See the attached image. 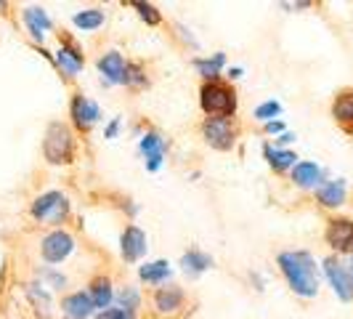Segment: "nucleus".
<instances>
[{
    "label": "nucleus",
    "mask_w": 353,
    "mask_h": 319,
    "mask_svg": "<svg viewBox=\"0 0 353 319\" xmlns=\"http://www.w3.org/2000/svg\"><path fill=\"white\" fill-rule=\"evenodd\" d=\"M279 269L287 277L292 293H298L303 298H314L319 293V269L316 261L308 253H303V250L282 253L279 255Z\"/></svg>",
    "instance_id": "f257e3e1"
},
{
    "label": "nucleus",
    "mask_w": 353,
    "mask_h": 319,
    "mask_svg": "<svg viewBox=\"0 0 353 319\" xmlns=\"http://www.w3.org/2000/svg\"><path fill=\"white\" fill-rule=\"evenodd\" d=\"M199 104L212 117H231L236 112V93L221 80H210L199 90Z\"/></svg>",
    "instance_id": "f03ea898"
},
{
    "label": "nucleus",
    "mask_w": 353,
    "mask_h": 319,
    "mask_svg": "<svg viewBox=\"0 0 353 319\" xmlns=\"http://www.w3.org/2000/svg\"><path fill=\"white\" fill-rule=\"evenodd\" d=\"M43 152L48 162L53 165H67L72 162L74 155V139H72V130L64 123H51L46 130V142H43Z\"/></svg>",
    "instance_id": "7ed1b4c3"
},
{
    "label": "nucleus",
    "mask_w": 353,
    "mask_h": 319,
    "mask_svg": "<svg viewBox=\"0 0 353 319\" xmlns=\"http://www.w3.org/2000/svg\"><path fill=\"white\" fill-rule=\"evenodd\" d=\"M70 213V200L61 192H46L32 202V215L40 224H61Z\"/></svg>",
    "instance_id": "20e7f679"
},
{
    "label": "nucleus",
    "mask_w": 353,
    "mask_h": 319,
    "mask_svg": "<svg viewBox=\"0 0 353 319\" xmlns=\"http://www.w3.org/2000/svg\"><path fill=\"white\" fill-rule=\"evenodd\" d=\"M202 136H205V142L210 144L212 149L226 152L236 142V128L231 125L229 117H210L202 125Z\"/></svg>",
    "instance_id": "39448f33"
},
{
    "label": "nucleus",
    "mask_w": 353,
    "mask_h": 319,
    "mask_svg": "<svg viewBox=\"0 0 353 319\" xmlns=\"http://www.w3.org/2000/svg\"><path fill=\"white\" fill-rule=\"evenodd\" d=\"M72 250H74V240L61 229L46 234V240H43V245H40V253H43V258H46L48 264H61Z\"/></svg>",
    "instance_id": "423d86ee"
},
{
    "label": "nucleus",
    "mask_w": 353,
    "mask_h": 319,
    "mask_svg": "<svg viewBox=\"0 0 353 319\" xmlns=\"http://www.w3.org/2000/svg\"><path fill=\"white\" fill-rule=\"evenodd\" d=\"M327 242L337 253H351L353 250V221L351 218H335L327 226Z\"/></svg>",
    "instance_id": "0eeeda50"
},
{
    "label": "nucleus",
    "mask_w": 353,
    "mask_h": 319,
    "mask_svg": "<svg viewBox=\"0 0 353 319\" xmlns=\"http://www.w3.org/2000/svg\"><path fill=\"white\" fill-rule=\"evenodd\" d=\"M324 274H327L330 284L335 287L337 298H340V301H351L353 284H351V280H348V274H345L343 264H340L337 258H327V261H324Z\"/></svg>",
    "instance_id": "6e6552de"
},
{
    "label": "nucleus",
    "mask_w": 353,
    "mask_h": 319,
    "mask_svg": "<svg viewBox=\"0 0 353 319\" xmlns=\"http://www.w3.org/2000/svg\"><path fill=\"white\" fill-rule=\"evenodd\" d=\"M99 117H101V109H99L96 102H90L85 96H74L72 99V120H74L77 128L88 130V128L99 123Z\"/></svg>",
    "instance_id": "1a4fd4ad"
},
{
    "label": "nucleus",
    "mask_w": 353,
    "mask_h": 319,
    "mask_svg": "<svg viewBox=\"0 0 353 319\" xmlns=\"http://www.w3.org/2000/svg\"><path fill=\"white\" fill-rule=\"evenodd\" d=\"M61 309H64V314L70 319H88V317H93V311H96L90 293H72V296L64 298Z\"/></svg>",
    "instance_id": "9d476101"
},
{
    "label": "nucleus",
    "mask_w": 353,
    "mask_h": 319,
    "mask_svg": "<svg viewBox=\"0 0 353 319\" xmlns=\"http://www.w3.org/2000/svg\"><path fill=\"white\" fill-rule=\"evenodd\" d=\"M123 258L125 261H139L146 253V234L139 226H128L123 231Z\"/></svg>",
    "instance_id": "9b49d317"
},
{
    "label": "nucleus",
    "mask_w": 353,
    "mask_h": 319,
    "mask_svg": "<svg viewBox=\"0 0 353 319\" xmlns=\"http://www.w3.org/2000/svg\"><path fill=\"white\" fill-rule=\"evenodd\" d=\"M125 59L120 56L117 51H109L104 53L101 59H99V72H101V77H104L106 83H123V77H125Z\"/></svg>",
    "instance_id": "f8f14e48"
},
{
    "label": "nucleus",
    "mask_w": 353,
    "mask_h": 319,
    "mask_svg": "<svg viewBox=\"0 0 353 319\" xmlns=\"http://www.w3.org/2000/svg\"><path fill=\"white\" fill-rule=\"evenodd\" d=\"M83 53L77 51L72 43H64L59 51H56V64H59V70L64 72L67 77H74L77 72L83 70Z\"/></svg>",
    "instance_id": "ddd939ff"
},
{
    "label": "nucleus",
    "mask_w": 353,
    "mask_h": 319,
    "mask_svg": "<svg viewBox=\"0 0 353 319\" xmlns=\"http://www.w3.org/2000/svg\"><path fill=\"white\" fill-rule=\"evenodd\" d=\"M321 168H319L316 162H298L295 168H292V181L301 186V189H314V186H321Z\"/></svg>",
    "instance_id": "4468645a"
},
{
    "label": "nucleus",
    "mask_w": 353,
    "mask_h": 319,
    "mask_svg": "<svg viewBox=\"0 0 353 319\" xmlns=\"http://www.w3.org/2000/svg\"><path fill=\"white\" fill-rule=\"evenodd\" d=\"M141 152L146 155V168L149 171H159L162 160H165V142L157 133H146L141 139Z\"/></svg>",
    "instance_id": "2eb2a0df"
},
{
    "label": "nucleus",
    "mask_w": 353,
    "mask_h": 319,
    "mask_svg": "<svg viewBox=\"0 0 353 319\" xmlns=\"http://www.w3.org/2000/svg\"><path fill=\"white\" fill-rule=\"evenodd\" d=\"M319 202L324 208H340L345 202V181H327L316 189Z\"/></svg>",
    "instance_id": "dca6fc26"
},
{
    "label": "nucleus",
    "mask_w": 353,
    "mask_h": 319,
    "mask_svg": "<svg viewBox=\"0 0 353 319\" xmlns=\"http://www.w3.org/2000/svg\"><path fill=\"white\" fill-rule=\"evenodd\" d=\"M24 24L30 27V32H32L35 40H43L46 32L51 30V19H48V14H46L43 8H37V6L24 8Z\"/></svg>",
    "instance_id": "f3484780"
},
{
    "label": "nucleus",
    "mask_w": 353,
    "mask_h": 319,
    "mask_svg": "<svg viewBox=\"0 0 353 319\" xmlns=\"http://www.w3.org/2000/svg\"><path fill=\"white\" fill-rule=\"evenodd\" d=\"M332 115L348 133H353V90H345L337 96L335 104H332Z\"/></svg>",
    "instance_id": "a211bd4d"
},
{
    "label": "nucleus",
    "mask_w": 353,
    "mask_h": 319,
    "mask_svg": "<svg viewBox=\"0 0 353 319\" xmlns=\"http://www.w3.org/2000/svg\"><path fill=\"white\" fill-rule=\"evenodd\" d=\"M181 266L186 274H202L212 266V258L208 253H199V250H189L183 258H181Z\"/></svg>",
    "instance_id": "6ab92c4d"
},
{
    "label": "nucleus",
    "mask_w": 353,
    "mask_h": 319,
    "mask_svg": "<svg viewBox=\"0 0 353 319\" xmlns=\"http://www.w3.org/2000/svg\"><path fill=\"white\" fill-rule=\"evenodd\" d=\"M265 160L274 171H287V168H295V152H287V149H276V146H265Z\"/></svg>",
    "instance_id": "aec40b11"
},
{
    "label": "nucleus",
    "mask_w": 353,
    "mask_h": 319,
    "mask_svg": "<svg viewBox=\"0 0 353 319\" xmlns=\"http://www.w3.org/2000/svg\"><path fill=\"white\" fill-rule=\"evenodd\" d=\"M154 303H157L159 311H176L178 306L183 303V293L178 287H159L157 296H154Z\"/></svg>",
    "instance_id": "412c9836"
},
{
    "label": "nucleus",
    "mask_w": 353,
    "mask_h": 319,
    "mask_svg": "<svg viewBox=\"0 0 353 319\" xmlns=\"http://www.w3.org/2000/svg\"><path fill=\"white\" fill-rule=\"evenodd\" d=\"M90 298H93V306H96V309H109V303L114 298L112 282H109V280H96V282L90 284Z\"/></svg>",
    "instance_id": "4be33fe9"
},
{
    "label": "nucleus",
    "mask_w": 353,
    "mask_h": 319,
    "mask_svg": "<svg viewBox=\"0 0 353 319\" xmlns=\"http://www.w3.org/2000/svg\"><path fill=\"white\" fill-rule=\"evenodd\" d=\"M72 21H74V27H80V30H85V32H93V30H99V27L104 24V11H99V8H88V11L74 14Z\"/></svg>",
    "instance_id": "5701e85b"
},
{
    "label": "nucleus",
    "mask_w": 353,
    "mask_h": 319,
    "mask_svg": "<svg viewBox=\"0 0 353 319\" xmlns=\"http://www.w3.org/2000/svg\"><path fill=\"white\" fill-rule=\"evenodd\" d=\"M139 274H141L143 282L159 284V282H165V280L170 277V266H168V261H154V264H143Z\"/></svg>",
    "instance_id": "b1692460"
},
{
    "label": "nucleus",
    "mask_w": 353,
    "mask_h": 319,
    "mask_svg": "<svg viewBox=\"0 0 353 319\" xmlns=\"http://www.w3.org/2000/svg\"><path fill=\"white\" fill-rule=\"evenodd\" d=\"M223 61H226V56H223V53H215L212 59H196V70H199L202 77L215 80V77H218V72H221V67H223Z\"/></svg>",
    "instance_id": "393cba45"
},
{
    "label": "nucleus",
    "mask_w": 353,
    "mask_h": 319,
    "mask_svg": "<svg viewBox=\"0 0 353 319\" xmlns=\"http://www.w3.org/2000/svg\"><path fill=\"white\" fill-rule=\"evenodd\" d=\"M279 112H282V104H279V102H265V104H261L255 109V117H258L261 123H271Z\"/></svg>",
    "instance_id": "a878e982"
},
{
    "label": "nucleus",
    "mask_w": 353,
    "mask_h": 319,
    "mask_svg": "<svg viewBox=\"0 0 353 319\" xmlns=\"http://www.w3.org/2000/svg\"><path fill=\"white\" fill-rule=\"evenodd\" d=\"M120 309L136 314V309H139V293L133 287H125L123 293H120Z\"/></svg>",
    "instance_id": "bb28decb"
},
{
    "label": "nucleus",
    "mask_w": 353,
    "mask_h": 319,
    "mask_svg": "<svg viewBox=\"0 0 353 319\" xmlns=\"http://www.w3.org/2000/svg\"><path fill=\"white\" fill-rule=\"evenodd\" d=\"M123 83H128V86H143V83H146V75H143L136 64H128V67H125Z\"/></svg>",
    "instance_id": "cd10ccee"
},
{
    "label": "nucleus",
    "mask_w": 353,
    "mask_h": 319,
    "mask_svg": "<svg viewBox=\"0 0 353 319\" xmlns=\"http://www.w3.org/2000/svg\"><path fill=\"white\" fill-rule=\"evenodd\" d=\"M133 6L139 8L141 19H146L149 24H159V19H162V17H159V11L154 8V6H152V3H133Z\"/></svg>",
    "instance_id": "c85d7f7f"
},
{
    "label": "nucleus",
    "mask_w": 353,
    "mask_h": 319,
    "mask_svg": "<svg viewBox=\"0 0 353 319\" xmlns=\"http://www.w3.org/2000/svg\"><path fill=\"white\" fill-rule=\"evenodd\" d=\"M96 319H136V314L125 311V309H104Z\"/></svg>",
    "instance_id": "c756f323"
},
{
    "label": "nucleus",
    "mask_w": 353,
    "mask_h": 319,
    "mask_svg": "<svg viewBox=\"0 0 353 319\" xmlns=\"http://www.w3.org/2000/svg\"><path fill=\"white\" fill-rule=\"evenodd\" d=\"M46 280L59 290V287H64L67 284V277H61V274H56V271H46Z\"/></svg>",
    "instance_id": "7c9ffc66"
},
{
    "label": "nucleus",
    "mask_w": 353,
    "mask_h": 319,
    "mask_svg": "<svg viewBox=\"0 0 353 319\" xmlns=\"http://www.w3.org/2000/svg\"><path fill=\"white\" fill-rule=\"evenodd\" d=\"M340 264H343V269H345V274H348V280L353 284V253H345V258Z\"/></svg>",
    "instance_id": "2f4dec72"
},
{
    "label": "nucleus",
    "mask_w": 353,
    "mask_h": 319,
    "mask_svg": "<svg viewBox=\"0 0 353 319\" xmlns=\"http://www.w3.org/2000/svg\"><path fill=\"white\" fill-rule=\"evenodd\" d=\"M117 130H120V120H114V123L106 128V139H114V136H117Z\"/></svg>",
    "instance_id": "473e14b6"
},
{
    "label": "nucleus",
    "mask_w": 353,
    "mask_h": 319,
    "mask_svg": "<svg viewBox=\"0 0 353 319\" xmlns=\"http://www.w3.org/2000/svg\"><path fill=\"white\" fill-rule=\"evenodd\" d=\"M265 130H268V133H282L284 125L282 123H274V120H271V123H265Z\"/></svg>",
    "instance_id": "72a5a7b5"
},
{
    "label": "nucleus",
    "mask_w": 353,
    "mask_h": 319,
    "mask_svg": "<svg viewBox=\"0 0 353 319\" xmlns=\"http://www.w3.org/2000/svg\"><path fill=\"white\" fill-rule=\"evenodd\" d=\"M292 139H295V136H292V133H282V136H279V142H282V144L292 142Z\"/></svg>",
    "instance_id": "f704fd0d"
}]
</instances>
